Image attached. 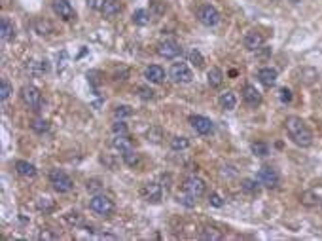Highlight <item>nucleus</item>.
I'll use <instances>...</instances> for the list:
<instances>
[{"label":"nucleus","instance_id":"a878e982","mask_svg":"<svg viewBox=\"0 0 322 241\" xmlns=\"http://www.w3.org/2000/svg\"><path fill=\"white\" fill-rule=\"evenodd\" d=\"M241 188H243V192L245 194L256 196V194L260 192V183H258V181H252V179H245V181L241 183Z\"/></svg>","mask_w":322,"mask_h":241},{"label":"nucleus","instance_id":"f704fd0d","mask_svg":"<svg viewBox=\"0 0 322 241\" xmlns=\"http://www.w3.org/2000/svg\"><path fill=\"white\" fill-rule=\"evenodd\" d=\"M38 209H42V211H51L53 209V202L49 200V198H40L36 202Z\"/></svg>","mask_w":322,"mask_h":241},{"label":"nucleus","instance_id":"20e7f679","mask_svg":"<svg viewBox=\"0 0 322 241\" xmlns=\"http://www.w3.org/2000/svg\"><path fill=\"white\" fill-rule=\"evenodd\" d=\"M21 99L32 110H40V106H42V93H40V89L36 86H23Z\"/></svg>","mask_w":322,"mask_h":241},{"label":"nucleus","instance_id":"a211bd4d","mask_svg":"<svg viewBox=\"0 0 322 241\" xmlns=\"http://www.w3.org/2000/svg\"><path fill=\"white\" fill-rule=\"evenodd\" d=\"M15 36V27H13V23L8 19V17H2L0 21V38L4 40H11Z\"/></svg>","mask_w":322,"mask_h":241},{"label":"nucleus","instance_id":"9d476101","mask_svg":"<svg viewBox=\"0 0 322 241\" xmlns=\"http://www.w3.org/2000/svg\"><path fill=\"white\" fill-rule=\"evenodd\" d=\"M51 8H53V11H55V15H59L61 19L72 21L76 17L74 8H72V4H70L68 0H53Z\"/></svg>","mask_w":322,"mask_h":241},{"label":"nucleus","instance_id":"5701e85b","mask_svg":"<svg viewBox=\"0 0 322 241\" xmlns=\"http://www.w3.org/2000/svg\"><path fill=\"white\" fill-rule=\"evenodd\" d=\"M122 160L129 165V167H137V165L141 164V156L135 152V148H129V150L122 152Z\"/></svg>","mask_w":322,"mask_h":241},{"label":"nucleus","instance_id":"2f4dec72","mask_svg":"<svg viewBox=\"0 0 322 241\" xmlns=\"http://www.w3.org/2000/svg\"><path fill=\"white\" fill-rule=\"evenodd\" d=\"M146 137H148V141H150V143H161V139H163V133H161L160 127H152L150 131L146 133Z\"/></svg>","mask_w":322,"mask_h":241},{"label":"nucleus","instance_id":"1a4fd4ad","mask_svg":"<svg viewBox=\"0 0 322 241\" xmlns=\"http://www.w3.org/2000/svg\"><path fill=\"white\" fill-rule=\"evenodd\" d=\"M189 124L191 127L195 129V133L199 135H210L212 131H214V124H212V120L207 118V116H191L189 118Z\"/></svg>","mask_w":322,"mask_h":241},{"label":"nucleus","instance_id":"0eeeda50","mask_svg":"<svg viewBox=\"0 0 322 241\" xmlns=\"http://www.w3.org/2000/svg\"><path fill=\"white\" fill-rule=\"evenodd\" d=\"M182 188H184V192L191 194L193 198H201L203 194L207 192V184H205V181L203 179H199V177H188L186 181H184V184H182Z\"/></svg>","mask_w":322,"mask_h":241},{"label":"nucleus","instance_id":"412c9836","mask_svg":"<svg viewBox=\"0 0 322 241\" xmlns=\"http://www.w3.org/2000/svg\"><path fill=\"white\" fill-rule=\"evenodd\" d=\"M218 101H220L222 108H226V110H233V108L237 106V97H235L233 91H224Z\"/></svg>","mask_w":322,"mask_h":241},{"label":"nucleus","instance_id":"a18cd8bd","mask_svg":"<svg viewBox=\"0 0 322 241\" xmlns=\"http://www.w3.org/2000/svg\"><path fill=\"white\" fill-rule=\"evenodd\" d=\"M57 236H53V234H49L47 230H44L42 234H40V240H55Z\"/></svg>","mask_w":322,"mask_h":241},{"label":"nucleus","instance_id":"2eb2a0df","mask_svg":"<svg viewBox=\"0 0 322 241\" xmlns=\"http://www.w3.org/2000/svg\"><path fill=\"white\" fill-rule=\"evenodd\" d=\"M144 78L148 82H152V84H161L165 80V70L160 65H150V67H146V70H144Z\"/></svg>","mask_w":322,"mask_h":241},{"label":"nucleus","instance_id":"f257e3e1","mask_svg":"<svg viewBox=\"0 0 322 241\" xmlns=\"http://www.w3.org/2000/svg\"><path fill=\"white\" fill-rule=\"evenodd\" d=\"M284 127H286L288 137H290L298 146L309 148V146L313 145V131L309 129V126L303 122L300 116H288L286 122H284Z\"/></svg>","mask_w":322,"mask_h":241},{"label":"nucleus","instance_id":"423d86ee","mask_svg":"<svg viewBox=\"0 0 322 241\" xmlns=\"http://www.w3.org/2000/svg\"><path fill=\"white\" fill-rule=\"evenodd\" d=\"M256 181L265 186V188H277L279 183H281V179H279V173L271 169V167H262L258 175H256Z\"/></svg>","mask_w":322,"mask_h":241},{"label":"nucleus","instance_id":"b1692460","mask_svg":"<svg viewBox=\"0 0 322 241\" xmlns=\"http://www.w3.org/2000/svg\"><path fill=\"white\" fill-rule=\"evenodd\" d=\"M150 19H152V15L146 10H137L133 13V23L139 25V27H146V25L150 23Z\"/></svg>","mask_w":322,"mask_h":241},{"label":"nucleus","instance_id":"37998d69","mask_svg":"<svg viewBox=\"0 0 322 241\" xmlns=\"http://www.w3.org/2000/svg\"><path fill=\"white\" fill-rule=\"evenodd\" d=\"M103 164H106L108 167H110V169H116V167H118V164L114 162L112 156H110V154H104V156H103Z\"/></svg>","mask_w":322,"mask_h":241},{"label":"nucleus","instance_id":"6ab92c4d","mask_svg":"<svg viewBox=\"0 0 322 241\" xmlns=\"http://www.w3.org/2000/svg\"><path fill=\"white\" fill-rule=\"evenodd\" d=\"M207 80H208V86L210 87H220L222 86V82H224V72H222L218 67H212L207 72Z\"/></svg>","mask_w":322,"mask_h":241},{"label":"nucleus","instance_id":"c9c22d12","mask_svg":"<svg viewBox=\"0 0 322 241\" xmlns=\"http://www.w3.org/2000/svg\"><path fill=\"white\" fill-rule=\"evenodd\" d=\"M65 219H66L68 222H70V224H74V226H78V224H82V215H80V213H68Z\"/></svg>","mask_w":322,"mask_h":241},{"label":"nucleus","instance_id":"4468645a","mask_svg":"<svg viewBox=\"0 0 322 241\" xmlns=\"http://www.w3.org/2000/svg\"><path fill=\"white\" fill-rule=\"evenodd\" d=\"M123 6L120 4V0H104V6H103V15L106 19H114L122 13Z\"/></svg>","mask_w":322,"mask_h":241},{"label":"nucleus","instance_id":"f3484780","mask_svg":"<svg viewBox=\"0 0 322 241\" xmlns=\"http://www.w3.org/2000/svg\"><path fill=\"white\" fill-rule=\"evenodd\" d=\"M258 78H260V82H262L265 87H271V86H275V82H277V78H279V72L271 67H264L260 72H258Z\"/></svg>","mask_w":322,"mask_h":241},{"label":"nucleus","instance_id":"f8f14e48","mask_svg":"<svg viewBox=\"0 0 322 241\" xmlns=\"http://www.w3.org/2000/svg\"><path fill=\"white\" fill-rule=\"evenodd\" d=\"M141 194L148 203H160L163 190H161V186L158 183H146L141 188Z\"/></svg>","mask_w":322,"mask_h":241},{"label":"nucleus","instance_id":"c756f323","mask_svg":"<svg viewBox=\"0 0 322 241\" xmlns=\"http://www.w3.org/2000/svg\"><path fill=\"white\" fill-rule=\"evenodd\" d=\"M189 146V141L186 137H174L172 141H170V148L172 150H184V148H188Z\"/></svg>","mask_w":322,"mask_h":241},{"label":"nucleus","instance_id":"dca6fc26","mask_svg":"<svg viewBox=\"0 0 322 241\" xmlns=\"http://www.w3.org/2000/svg\"><path fill=\"white\" fill-rule=\"evenodd\" d=\"M243 99H245L246 105L256 106V105H260V103H262V93H260L254 86L246 84V86L243 87Z\"/></svg>","mask_w":322,"mask_h":241},{"label":"nucleus","instance_id":"393cba45","mask_svg":"<svg viewBox=\"0 0 322 241\" xmlns=\"http://www.w3.org/2000/svg\"><path fill=\"white\" fill-rule=\"evenodd\" d=\"M199 238L201 240H210V241H220L224 236L220 234V232L216 230V228H210V226H205L203 230H201V234H199Z\"/></svg>","mask_w":322,"mask_h":241},{"label":"nucleus","instance_id":"72a5a7b5","mask_svg":"<svg viewBox=\"0 0 322 241\" xmlns=\"http://www.w3.org/2000/svg\"><path fill=\"white\" fill-rule=\"evenodd\" d=\"M32 129H34L36 133H46L47 129H49V124H47L46 120H34V122H32Z\"/></svg>","mask_w":322,"mask_h":241},{"label":"nucleus","instance_id":"4c0bfd02","mask_svg":"<svg viewBox=\"0 0 322 241\" xmlns=\"http://www.w3.org/2000/svg\"><path fill=\"white\" fill-rule=\"evenodd\" d=\"M112 129H114V133H116V135H127V127H125L123 122H116Z\"/></svg>","mask_w":322,"mask_h":241},{"label":"nucleus","instance_id":"a19ab883","mask_svg":"<svg viewBox=\"0 0 322 241\" xmlns=\"http://www.w3.org/2000/svg\"><path fill=\"white\" fill-rule=\"evenodd\" d=\"M114 114H116V118H123V116H129V114H131V108H129V106H118Z\"/></svg>","mask_w":322,"mask_h":241},{"label":"nucleus","instance_id":"ddd939ff","mask_svg":"<svg viewBox=\"0 0 322 241\" xmlns=\"http://www.w3.org/2000/svg\"><path fill=\"white\" fill-rule=\"evenodd\" d=\"M245 48L250 51H258V49L264 46V34L260 30H248L245 34Z\"/></svg>","mask_w":322,"mask_h":241},{"label":"nucleus","instance_id":"9b49d317","mask_svg":"<svg viewBox=\"0 0 322 241\" xmlns=\"http://www.w3.org/2000/svg\"><path fill=\"white\" fill-rule=\"evenodd\" d=\"M158 53L165 59H176L182 53V48H180L178 42H174V40H165V42L158 44Z\"/></svg>","mask_w":322,"mask_h":241},{"label":"nucleus","instance_id":"bb28decb","mask_svg":"<svg viewBox=\"0 0 322 241\" xmlns=\"http://www.w3.org/2000/svg\"><path fill=\"white\" fill-rule=\"evenodd\" d=\"M188 59H189V63L197 68H201L203 65H205V57L201 55V51H199V49H191V51L188 53Z\"/></svg>","mask_w":322,"mask_h":241},{"label":"nucleus","instance_id":"6e6552de","mask_svg":"<svg viewBox=\"0 0 322 241\" xmlns=\"http://www.w3.org/2000/svg\"><path fill=\"white\" fill-rule=\"evenodd\" d=\"M169 74L172 78V82H176V84H188V82H191V78H193V74H191V70H189V67L186 63H174L170 67Z\"/></svg>","mask_w":322,"mask_h":241},{"label":"nucleus","instance_id":"58836bf2","mask_svg":"<svg viewBox=\"0 0 322 241\" xmlns=\"http://www.w3.org/2000/svg\"><path fill=\"white\" fill-rule=\"evenodd\" d=\"M85 188L89 190V192H99L101 188H103V184L99 183V181H87V184H85Z\"/></svg>","mask_w":322,"mask_h":241},{"label":"nucleus","instance_id":"473e14b6","mask_svg":"<svg viewBox=\"0 0 322 241\" xmlns=\"http://www.w3.org/2000/svg\"><path fill=\"white\" fill-rule=\"evenodd\" d=\"M11 91H13V89H11L8 80H2V82H0V97H2V101H6V99L11 95Z\"/></svg>","mask_w":322,"mask_h":241},{"label":"nucleus","instance_id":"79ce46f5","mask_svg":"<svg viewBox=\"0 0 322 241\" xmlns=\"http://www.w3.org/2000/svg\"><path fill=\"white\" fill-rule=\"evenodd\" d=\"M281 101H283V103H290V101H292V91L286 89V87H283V89H281Z\"/></svg>","mask_w":322,"mask_h":241},{"label":"nucleus","instance_id":"39448f33","mask_svg":"<svg viewBox=\"0 0 322 241\" xmlns=\"http://www.w3.org/2000/svg\"><path fill=\"white\" fill-rule=\"evenodd\" d=\"M197 19L205 25V27H214L220 23V11L210 6V4H203L197 10Z\"/></svg>","mask_w":322,"mask_h":241},{"label":"nucleus","instance_id":"ea45409f","mask_svg":"<svg viewBox=\"0 0 322 241\" xmlns=\"http://www.w3.org/2000/svg\"><path fill=\"white\" fill-rule=\"evenodd\" d=\"M85 4H87L91 10H103L104 0H85Z\"/></svg>","mask_w":322,"mask_h":241},{"label":"nucleus","instance_id":"e433bc0d","mask_svg":"<svg viewBox=\"0 0 322 241\" xmlns=\"http://www.w3.org/2000/svg\"><path fill=\"white\" fill-rule=\"evenodd\" d=\"M139 97H141V99H144V101H148V99H152V97H154V91H152L150 87H139Z\"/></svg>","mask_w":322,"mask_h":241},{"label":"nucleus","instance_id":"cd10ccee","mask_svg":"<svg viewBox=\"0 0 322 241\" xmlns=\"http://www.w3.org/2000/svg\"><path fill=\"white\" fill-rule=\"evenodd\" d=\"M34 30H36L40 36H46V34H49V32L53 30V27H51V23H49V21L38 19L36 23H34Z\"/></svg>","mask_w":322,"mask_h":241},{"label":"nucleus","instance_id":"f03ea898","mask_svg":"<svg viewBox=\"0 0 322 241\" xmlns=\"http://www.w3.org/2000/svg\"><path fill=\"white\" fill-rule=\"evenodd\" d=\"M89 207H91V211L101 215V217H110L114 209H116L112 200L108 196H103V194H95L91 198V202H89Z\"/></svg>","mask_w":322,"mask_h":241},{"label":"nucleus","instance_id":"7c9ffc66","mask_svg":"<svg viewBox=\"0 0 322 241\" xmlns=\"http://www.w3.org/2000/svg\"><path fill=\"white\" fill-rule=\"evenodd\" d=\"M176 200H178V203L186 205V207H193V205H195V202H197V198H193V196H191V194H188V192H184L182 196L178 194V198H176Z\"/></svg>","mask_w":322,"mask_h":241},{"label":"nucleus","instance_id":"c03bdc74","mask_svg":"<svg viewBox=\"0 0 322 241\" xmlns=\"http://www.w3.org/2000/svg\"><path fill=\"white\" fill-rule=\"evenodd\" d=\"M210 203L214 205V207H222L224 202H222V198L218 196V194H210Z\"/></svg>","mask_w":322,"mask_h":241},{"label":"nucleus","instance_id":"aec40b11","mask_svg":"<svg viewBox=\"0 0 322 241\" xmlns=\"http://www.w3.org/2000/svg\"><path fill=\"white\" fill-rule=\"evenodd\" d=\"M15 171H17L21 177H34L36 175V167L32 164H28V162H25V160H19V162H15Z\"/></svg>","mask_w":322,"mask_h":241},{"label":"nucleus","instance_id":"4be33fe9","mask_svg":"<svg viewBox=\"0 0 322 241\" xmlns=\"http://www.w3.org/2000/svg\"><path fill=\"white\" fill-rule=\"evenodd\" d=\"M112 145H114V148H118V150H120V154L125 152V150H129V148H133L131 141H129V137L127 135H116L114 137V141H112Z\"/></svg>","mask_w":322,"mask_h":241},{"label":"nucleus","instance_id":"c85d7f7f","mask_svg":"<svg viewBox=\"0 0 322 241\" xmlns=\"http://www.w3.org/2000/svg\"><path fill=\"white\" fill-rule=\"evenodd\" d=\"M250 150H252V154L260 156V158H264V156L269 154V146L265 145V143H252V145H250Z\"/></svg>","mask_w":322,"mask_h":241},{"label":"nucleus","instance_id":"7ed1b4c3","mask_svg":"<svg viewBox=\"0 0 322 241\" xmlns=\"http://www.w3.org/2000/svg\"><path fill=\"white\" fill-rule=\"evenodd\" d=\"M49 183H51V186L55 188L59 194H66L72 190V181H70V177L66 173H63V171H59V169H53L51 173H49Z\"/></svg>","mask_w":322,"mask_h":241}]
</instances>
